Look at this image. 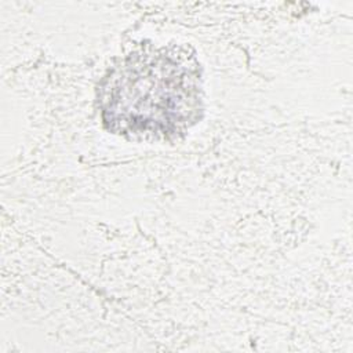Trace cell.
Returning a JSON list of instances; mask_svg holds the SVG:
<instances>
[{
  "label": "cell",
  "instance_id": "obj_1",
  "mask_svg": "<svg viewBox=\"0 0 353 353\" xmlns=\"http://www.w3.org/2000/svg\"><path fill=\"white\" fill-rule=\"evenodd\" d=\"M192 70L165 55L141 57L112 77L105 120L128 132H174L199 99Z\"/></svg>",
  "mask_w": 353,
  "mask_h": 353
}]
</instances>
